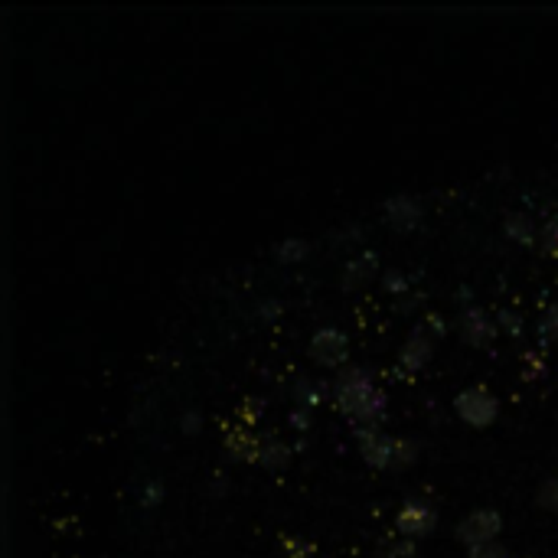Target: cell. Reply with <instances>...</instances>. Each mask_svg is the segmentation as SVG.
I'll use <instances>...</instances> for the list:
<instances>
[{
	"instance_id": "6da1fadb",
	"label": "cell",
	"mask_w": 558,
	"mask_h": 558,
	"mask_svg": "<svg viewBox=\"0 0 558 558\" xmlns=\"http://www.w3.org/2000/svg\"><path fill=\"white\" fill-rule=\"evenodd\" d=\"M330 389L333 399H337V408L356 428L379 425L382 415H386V395H382V389L372 382L363 366H343Z\"/></svg>"
},
{
	"instance_id": "7a4b0ae2",
	"label": "cell",
	"mask_w": 558,
	"mask_h": 558,
	"mask_svg": "<svg viewBox=\"0 0 558 558\" xmlns=\"http://www.w3.org/2000/svg\"><path fill=\"white\" fill-rule=\"evenodd\" d=\"M454 412L470 428H487L496 421V415H500V405H496V399L483 386H474V389L457 392Z\"/></svg>"
},
{
	"instance_id": "3957f363",
	"label": "cell",
	"mask_w": 558,
	"mask_h": 558,
	"mask_svg": "<svg viewBox=\"0 0 558 558\" xmlns=\"http://www.w3.org/2000/svg\"><path fill=\"white\" fill-rule=\"evenodd\" d=\"M356 441H359V454L363 461L376 470H395V454H399V438L379 431L376 425L356 428Z\"/></svg>"
},
{
	"instance_id": "277c9868",
	"label": "cell",
	"mask_w": 558,
	"mask_h": 558,
	"mask_svg": "<svg viewBox=\"0 0 558 558\" xmlns=\"http://www.w3.org/2000/svg\"><path fill=\"white\" fill-rule=\"evenodd\" d=\"M307 353L317 366L343 369L346 359H350V340H346V333L337 330V327H320L314 337H310Z\"/></svg>"
},
{
	"instance_id": "5b68a950",
	"label": "cell",
	"mask_w": 558,
	"mask_h": 558,
	"mask_svg": "<svg viewBox=\"0 0 558 558\" xmlns=\"http://www.w3.org/2000/svg\"><path fill=\"white\" fill-rule=\"evenodd\" d=\"M438 526V513H434V506L428 500H421V496H412V500L402 503V510L395 513V529L402 532V539H425Z\"/></svg>"
},
{
	"instance_id": "8992f818",
	"label": "cell",
	"mask_w": 558,
	"mask_h": 558,
	"mask_svg": "<svg viewBox=\"0 0 558 558\" xmlns=\"http://www.w3.org/2000/svg\"><path fill=\"white\" fill-rule=\"evenodd\" d=\"M500 529H503V516L496 510H474L457 523V539H461L467 549H474V545L500 539Z\"/></svg>"
},
{
	"instance_id": "52a82bcc",
	"label": "cell",
	"mask_w": 558,
	"mask_h": 558,
	"mask_svg": "<svg viewBox=\"0 0 558 558\" xmlns=\"http://www.w3.org/2000/svg\"><path fill=\"white\" fill-rule=\"evenodd\" d=\"M434 333L421 324L418 330L408 333V340L402 343V350H399V366L405 372H418V369H425L431 363V356H434Z\"/></svg>"
},
{
	"instance_id": "ba28073f",
	"label": "cell",
	"mask_w": 558,
	"mask_h": 558,
	"mask_svg": "<svg viewBox=\"0 0 558 558\" xmlns=\"http://www.w3.org/2000/svg\"><path fill=\"white\" fill-rule=\"evenodd\" d=\"M457 327H461L464 343L477 346V350H483V346H490V340L496 337L493 317H490L483 307H464V310H461V320H457Z\"/></svg>"
},
{
	"instance_id": "9c48e42d",
	"label": "cell",
	"mask_w": 558,
	"mask_h": 558,
	"mask_svg": "<svg viewBox=\"0 0 558 558\" xmlns=\"http://www.w3.org/2000/svg\"><path fill=\"white\" fill-rule=\"evenodd\" d=\"M376 275H379V255L363 252V255H356L343 265L340 284H343V291H359V288H369Z\"/></svg>"
},
{
	"instance_id": "30bf717a",
	"label": "cell",
	"mask_w": 558,
	"mask_h": 558,
	"mask_svg": "<svg viewBox=\"0 0 558 558\" xmlns=\"http://www.w3.org/2000/svg\"><path fill=\"white\" fill-rule=\"evenodd\" d=\"M421 216H425V209H421V203L415 200V196L399 193V196H392V200H386V222L392 229L412 232L421 222Z\"/></svg>"
},
{
	"instance_id": "8fae6325",
	"label": "cell",
	"mask_w": 558,
	"mask_h": 558,
	"mask_svg": "<svg viewBox=\"0 0 558 558\" xmlns=\"http://www.w3.org/2000/svg\"><path fill=\"white\" fill-rule=\"evenodd\" d=\"M539 226L536 219H532L529 213H523V209H513V213L503 216V235L510 242H519V245H532L539 239Z\"/></svg>"
},
{
	"instance_id": "7c38bea8",
	"label": "cell",
	"mask_w": 558,
	"mask_h": 558,
	"mask_svg": "<svg viewBox=\"0 0 558 558\" xmlns=\"http://www.w3.org/2000/svg\"><path fill=\"white\" fill-rule=\"evenodd\" d=\"M291 461V448L284 444L278 434H258V461L265 470H281Z\"/></svg>"
},
{
	"instance_id": "4fadbf2b",
	"label": "cell",
	"mask_w": 558,
	"mask_h": 558,
	"mask_svg": "<svg viewBox=\"0 0 558 558\" xmlns=\"http://www.w3.org/2000/svg\"><path fill=\"white\" fill-rule=\"evenodd\" d=\"M226 454L235 457V461H245V464H255L258 461V434L248 431V428H235L226 434Z\"/></svg>"
},
{
	"instance_id": "5bb4252c",
	"label": "cell",
	"mask_w": 558,
	"mask_h": 558,
	"mask_svg": "<svg viewBox=\"0 0 558 558\" xmlns=\"http://www.w3.org/2000/svg\"><path fill=\"white\" fill-rule=\"evenodd\" d=\"M310 255V242L301 239V235H288L275 245V258L281 265H301L304 258Z\"/></svg>"
},
{
	"instance_id": "9a60e30c",
	"label": "cell",
	"mask_w": 558,
	"mask_h": 558,
	"mask_svg": "<svg viewBox=\"0 0 558 558\" xmlns=\"http://www.w3.org/2000/svg\"><path fill=\"white\" fill-rule=\"evenodd\" d=\"M324 382H314V379H297L294 382V402H297V408H310V412H314V408L320 405V399H324Z\"/></svg>"
},
{
	"instance_id": "2e32d148",
	"label": "cell",
	"mask_w": 558,
	"mask_h": 558,
	"mask_svg": "<svg viewBox=\"0 0 558 558\" xmlns=\"http://www.w3.org/2000/svg\"><path fill=\"white\" fill-rule=\"evenodd\" d=\"M539 245H542V252H545V255L558 258V213H555V216H549V219L542 222Z\"/></svg>"
},
{
	"instance_id": "e0dca14e",
	"label": "cell",
	"mask_w": 558,
	"mask_h": 558,
	"mask_svg": "<svg viewBox=\"0 0 558 558\" xmlns=\"http://www.w3.org/2000/svg\"><path fill=\"white\" fill-rule=\"evenodd\" d=\"M281 545H284V555L288 558H314L317 555V545L310 539H301V536H284Z\"/></svg>"
},
{
	"instance_id": "ac0fdd59",
	"label": "cell",
	"mask_w": 558,
	"mask_h": 558,
	"mask_svg": "<svg viewBox=\"0 0 558 558\" xmlns=\"http://www.w3.org/2000/svg\"><path fill=\"white\" fill-rule=\"evenodd\" d=\"M539 337L542 343H558V301L549 304V310L539 320Z\"/></svg>"
},
{
	"instance_id": "d6986e66",
	"label": "cell",
	"mask_w": 558,
	"mask_h": 558,
	"mask_svg": "<svg viewBox=\"0 0 558 558\" xmlns=\"http://www.w3.org/2000/svg\"><path fill=\"white\" fill-rule=\"evenodd\" d=\"M467 558H510V552L496 539V542H483V545H474V549H467Z\"/></svg>"
},
{
	"instance_id": "ffe728a7",
	"label": "cell",
	"mask_w": 558,
	"mask_h": 558,
	"mask_svg": "<svg viewBox=\"0 0 558 558\" xmlns=\"http://www.w3.org/2000/svg\"><path fill=\"white\" fill-rule=\"evenodd\" d=\"M539 506H545V510H552V513H558V474L555 477H549L539 487Z\"/></svg>"
},
{
	"instance_id": "44dd1931",
	"label": "cell",
	"mask_w": 558,
	"mask_h": 558,
	"mask_svg": "<svg viewBox=\"0 0 558 558\" xmlns=\"http://www.w3.org/2000/svg\"><path fill=\"white\" fill-rule=\"evenodd\" d=\"M418 441H408V438H399V454H395V470H405L408 464L418 457Z\"/></svg>"
},
{
	"instance_id": "7402d4cb",
	"label": "cell",
	"mask_w": 558,
	"mask_h": 558,
	"mask_svg": "<svg viewBox=\"0 0 558 558\" xmlns=\"http://www.w3.org/2000/svg\"><path fill=\"white\" fill-rule=\"evenodd\" d=\"M379 558H415V542H412V539L389 542L386 549L379 552Z\"/></svg>"
},
{
	"instance_id": "603a6c76",
	"label": "cell",
	"mask_w": 558,
	"mask_h": 558,
	"mask_svg": "<svg viewBox=\"0 0 558 558\" xmlns=\"http://www.w3.org/2000/svg\"><path fill=\"white\" fill-rule=\"evenodd\" d=\"M262 412H265V402H255V399H248V402H242V408H239L242 428H248V425H255V418H262Z\"/></svg>"
},
{
	"instance_id": "cb8c5ba5",
	"label": "cell",
	"mask_w": 558,
	"mask_h": 558,
	"mask_svg": "<svg viewBox=\"0 0 558 558\" xmlns=\"http://www.w3.org/2000/svg\"><path fill=\"white\" fill-rule=\"evenodd\" d=\"M281 301H275V297H268V301H262V304H258V317H262L265 320V324H271V320H278L281 317Z\"/></svg>"
},
{
	"instance_id": "d4e9b609",
	"label": "cell",
	"mask_w": 558,
	"mask_h": 558,
	"mask_svg": "<svg viewBox=\"0 0 558 558\" xmlns=\"http://www.w3.org/2000/svg\"><path fill=\"white\" fill-rule=\"evenodd\" d=\"M160 500H164V483H157V480H151L144 487V496H141V506H157Z\"/></svg>"
},
{
	"instance_id": "484cf974",
	"label": "cell",
	"mask_w": 558,
	"mask_h": 558,
	"mask_svg": "<svg viewBox=\"0 0 558 558\" xmlns=\"http://www.w3.org/2000/svg\"><path fill=\"white\" fill-rule=\"evenodd\" d=\"M523 363H526V369H523V379H539L542 376V356L539 353H526L523 356Z\"/></svg>"
},
{
	"instance_id": "4316f807",
	"label": "cell",
	"mask_w": 558,
	"mask_h": 558,
	"mask_svg": "<svg viewBox=\"0 0 558 558\" xmlns=\"http://www.w3.org/2000/svg\"><path fill=\"white\" fill-rule=\"evenodd\" d=\"M496 320H500L503 330L513 333V337H516V333H523V320H519L513 310H500V314H496Z\"/></svg>"
},
{
	"instance_id": "83f0119b",
	"label": "cell",
	"mask_w": 558,
	"mask_h": 558,
	"mask_svg": "<svg viewBox=\"0 0 558 558\" xmlns=\"http://www.w3.org/2000/svg\"><path fill=\"white\" fill-rule=\"evenodd\" d=\"M180 428H183V434H200L203 431V415L200 412H186L180 418Z\"/></svg>"
},
{
	"instance_id": "f1b7e54d",
	"label": "cell",
	"mask_w": 558,
	"mask_h": 558,
	"mask_svg": "<svg viewBox=\"0 0 558 558\" xmlns=\"http://www.w3.org/2000/svg\"><path fill=\"white\" fill-rule=\"evenodd\" d=\"M310 415H314L310 408H294V412H291V428L307 431L310 425H314V418H310Z\"/></svg>"
},
{
	"instance_id": "f546056e",
	"label": "cell",
	"mask_w": 558,
	"mask_h": 558,
	"mask_svg": "<svg viewBox=\"0 0 558 558\" xmlns=\"http://www.w3.org/2000/svg\"><path fill=\"white\" fill-rule=\"evenodd\" d=\"M386 288L395 291V294H402V291L408 288V281H405L402 271H389V275H386Z\"/></svg>"
}]
</instances>
